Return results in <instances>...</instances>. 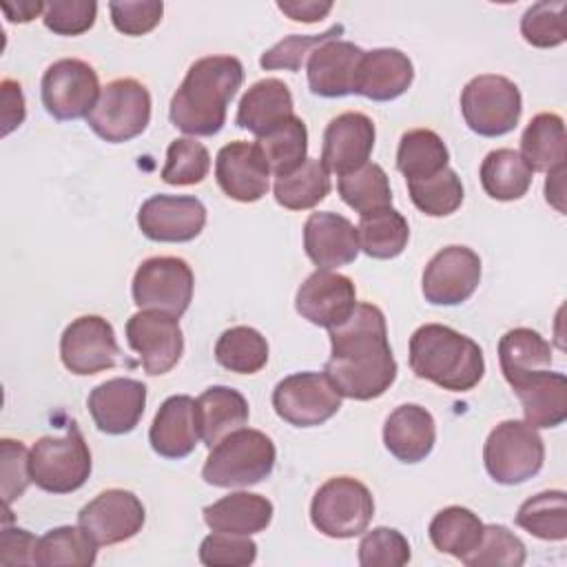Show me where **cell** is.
<instances>
[{"label": "cell", "instance_id": "obj_1", "mask_svg": "<svg viewBox=\"0 0 567 567\" xmlns=\"http://www.w3.org/2000/svg\"><path fill=\"white\" fill-rule=\"evenodd\" d=\"M328 332L330 359L323 372L341 396L370 401L394 383L396 361L388 343L385 317L377 306L357 303L352 315Z\"/></svg>", "mask_w": 567, "mask_h": 567}, {"label": "cell", "instance_id": "obj_2", "mask_svg": "<svg viewBox=\"0 0 567 567\" xmlns=\"http://www.w3.org/2000/svg\"><path fill=\"white\" fill-rule=\"evenodd\" d=\"M244 82V66L233 55L195 60L171 100V122L188 133L208 137L224 128L226 109Z\"/></svg>", "mask_w": 567, "mask_h": 567}, {"label": "cell", "instance_id": "obj_3", "mask_svg": "<svg viewBox=\"0 0 567 567\" xmlns=\"http://www.w3.org/2000/svg\"><path fill=\"white\" fill-rule=\"evenodd\" d=\"M410 368L419 379L450 392L472 390L485 372L481 346L441 323H425L410 337Z\"/></svg>", "mask_w": 567, "mask_h": 567}, {"label": "cell", "instance_id": "obj_4", "mask_svg": "<svg viewBox=\"0 0 567 567\" xmlns=\"http://www.w3.org/2000/svg\"><path fill=\"white\" fill-rule=\"evenodd\" d=\"M275 461L277 450L268 434L239 427L210 447L202 478L215 487H248L270 476Z\"/></svg>", "mask_w": 567, "mask_h": 567}, {"label": "cell", "instance_id": "obj_5", "mask_svg": "<svg viewBox=\"0 0 567 567\" xmlns=\"http://www.w3.org/2000/svg\"><path fill=\"white\" fill-rule=\"evenodd\" d=\"M31 483L51 494L80 489L91 474V452L75 423L62 436H42L29 450Z\"/></svg>", "mask_w": 567, "mask_h": 567}, {"label": "cell", "instance_id": "obj_6", "mask_svg": "<svg viewBox=\"0 0 567 567\" xmlns=\"http://www.w3.org/2000/svg\"><path fill=\"white\" fill-rule=\"evenodd\" d=\"M485 470L501 485H520L536 476L545 461V445L536 427L525 421L498 423L483 447Z\"/></svg>", "mask_w": 567, "mask_h": 567}, {"label": "cell", "instance_id": "obj_7", "mask_svg": "<svg viewBox=\"0 0 567 567\" xmlns=\"http://www.w3.org/2000/svg\"><path fill=\"white\" fill-rule=\"evenodd\" d=\"M372 516V494L352 476H334L326 481L310 503L312 525L330 538H354L363 534Z\"/></svg>", "mask_w": 567, "mask_h": 567}, {"label": "cell", "instance_id": "obj_8", "mask_svg": "<svg viewBox=\"0 0 567 567\" xmlns=\"http://www.w3.org/2000/svg\"><path fill=\"white\" fill-rule=\"evenodd\" d=\"M461 113L470 131L483 137H501L516 128L523 113L518 86L505 75H476L461 93Z\"/></svg>", "mask_w": 567, "mask_h": 567}, {"label": "cell", "instance_id": "obj_9", "mask_svg": "<svg viewBox=\"0 0 567 567\" xmlns=\"http://www.w3.org/2000/svg\"><path fill=\"white\" fill-rule=\"evenodd\" d=\"M151 122V93L133 80L120 78L109 82L86 115V124L93 133L111 144L128 142L146 131Z\"/></svg>", "mask_w": 567, "mask_h": 567}, {"label": "cell", "instance_id": "obj_10", "mask_svg": "<svg viewBox=\"0 0 567 567\" xmlns=\"http://www.w3.org/2000/svg\"><path fill=\"white\" fill-rule=\"evenodd\" d=\"M193 270L179 257H151L133 275V301L140 310L182 317L193 299Z\"/></svg>", "mask_w": 567, "mask_h": 567}, {"label": "cell", "instance_id": "obj_11", "mask_svg": "<svg viewBox=\"0 0 567 567\" xmlns=\"http://www.w3.org/2000/svg\"><path fill=\"white\" fill-rule=\"evenodd\" d=\"M341 394L326 372H297L272 390V408L295 427H315L330 421L341 408Z\"/></svg>", "mask_w": 567, "mask_h": 567}, {"label": "cell", "instance_id": "obj_12", "mask_svg": "<svg viewBox=\"0 0 567 567\" xmlns=\"http://www.w3.org/2000/svg\"><path fill=\"white\" fill-rule=\"evenodd\" d=\"M40 89L47 113L60 122L86 117L102 91L95 69L78 58L53 62L44 71Z\"/></svg>", "mask_w": 567, "mask_h": 567}, {"label": "cell", "instance_id": "obj_13", "mask_svg": "<svg viewBox=\"0 0 567 567\" xmlns=\"http://www.w3.org/2000/svg\"><path fill=\"white\" fill-rule=\"evenodd\" d=\"M60 357L64 368L78 377L115 368L120 346L115 341L113 326L97 315L78 317L62 332Z\"/></svg>", "mask_w": 567, "mask_h": 567}, {"label": "cell", "instance_id": "obj_14", "mask_svg": "<svg viewBox=\"0 0 567 567\" xmlns=\"http://www.w3.org/2000/svg\"><path fill=\"white\" fill-rule=\"evenodd\" d=\"M126 341L140 354L151 377L171 372L184 352V337L177 317L159 310H140L126 321Z\"/></svg>", "mask_w": 567, "mask_h": 567}, {"label": "cell", "instance_id": "obj_15", "mask_svg": "<svg viewBox=\"0 0 567 567\" xmlns=\"http://www.w3.org/2000/svg\"><path fill=\"white\" fill-rule=\"evenodd\" d=\"M481 281V257L467 246L439 250L423 270V297L432 306H458L467 301Z\"/></svg>", "mask_w": 567, "mask_h": 567}, {"label": "cell", "instance_id": "obj_16", "mask_svg": "<svg viewBox=\"0 0 567 567\" xmlns=\"http://www.w3.org/2000/svg\"><path fill=\"white\" fill-rule=\"evenodd\" d=\"M146 512L142 501L128 489H106L89 501L80 514L78 525L97 545H117L142 532Z\"/></svg>", "mask_w": 567, "mask_h": 567}, {"label": "cell", "instance_id": "obj_17", "mask_svg": "<svg viewBox=\"0 0 567 567\" xmlns=\"http://www.w3.org/2000/svg\"><path fill=\"white\" fill-rule=\"evenodd\" d=\"M137 226L151 241H190L206 226V208L190 195H153L140 206Z\"/></svg>", "mask_w": 567, "mask_h": 567}, {"label": "cell", "instance_id": "obj_18", "mask_svg": "<svg viewBox=\"0 0 567 567\" xmlns=\"http://www.w3.org/2000/svg\"><path fill=\"white\" fill-rule=\"evenodd\" d=\"M215 179L235 202H259L270 188V166L257 142H230L219 148Z\"/></svg>", "mask_w": 567, "mask_h": 567}, {"label": "cell", "instance_id": "obj_19", "mask_svg": "<svg viewBox=\"0 0 567 567\" xmlns=\"http://www.w3.org/2000/svg\"><path fill=\"white\" fill-rule=\"evenodd\" d=\"M357 306V290L350 277L332 270H315L297 290L295 308L312 326L334 328L343 323Z\"/></svg>", "mask_w": 567, "mask_h": 567}, {"label": "cell", "instance_id": "obj_20", "mask_svg": "<svg viewBox=\"0 0 567 567\" xmlns=\"http://www.w3.org/2000/svg\"><path fill=\"white\" fill-rule=\"evenodd\" d=\"M374 137V122L365 113L346 111L332 117L323 131L321 164L328 173H337L339 177L352 173L368 164Z\"/></svg>", "mask_w": 567, "mask_h": 567}, {"label": "cell", "instance_id": "obj_21", "mask_svg": "<svg viewBox=\"0 0 567 567\" xmlns=\"http://www.w3.org/2000/svg\"><path fill=\"white\" fill-rule=\"evenodd\" d=\"M93 423L104 434H128L137 427L144 405H146V385L137 379H109L95 385L86 399Z\"/></svg>", "mask_w": 567, "mask_h": 567}, {"label": "cell", "instance_id": "obj_22", "mask_svg": "<svg viewBox=\"0 0 567 567\" xmlns=\"http://www.w3.org/2000/svg\"><path fill=\"white\" fill-rule=\"evenodd\" d=\"M303 250L321 270L352 264L359 255L357 226L337 213H312L303 224Z\"/></svg>", "mask_w": 567, "mask_h": 567}, {"label": "cell", "instance_id": "obj_23", "mask_svg": "<svg viewBox=\"0 0 567 567\" xmlns=\"http://www.w3.org/2000/svg\"><path fill=\"white\" fill-rule=\"evenodd\" d=\"M363 49L348 40H326L308 55V86L321 97H343L354 93L357 71Z\"/></svg>", "mask_w": 567, "mask_h": 567}, {"label": "cell", "instance_id": "obj_24", "mask_svg": "<svg viewBox=\"0 0 567 567\" xmlns=\"http://www.w3.org/2000/svg\"><path fill=\"white\" fill-rule=\"evenodd\" d=\"M151 447L164 458H184L202 441L197 423V403L188 394L168 396L148 430Z\"/></svg>", "mask_w": 567, "mask_h": 567}, {"label": "cell", "instance_id": "obj_25", "mask_svg": "<svg viewBox=\"0 0 567 567\" xmlns=\"http://www.w3.org/2000/svg\"><path fill=\"white\" fill-rule=\"evenodd\" d=\"M414 80V66L399 49L365 51L357 71L354 93L374 102H390L403 95Z\"/></svg>", "mask_w": 567, "mask_h": 567}, {"label": "cell", "instance_id": "obj_26", "mask_svg": "<svg viewBox=\"0 0 567 567\" xmlns=\"http://www.w3.org/2000/svg\"><path fill=\"white\" fill-rule=\"evenodd\" d=\"M436 441V425L432 414L416 405L405 403L390 412L383 425V443L388 452L401 463H419L430 456Z\"/></svg>", "mask_w": 567, "mask_h": 567}, {"label": "cell", "instance_id": "obj_27", "mask_svg": "<svg viewBox=\"0 0 567 567\" xmlns=\"http://www.w3.org/2000/svg\"><path fill=\"white\" fill-rule=\"evenodd\" d=\"M295 104H292V93L290 89L277 80V78H266L255 82L241 97L237 106V126L250 131L252 135L261 137L288 117H292Z\"/></svg>", "mask_w": 567, "mask_h": 567}, {"label": "cell", "instance_id": "obj_28", "mask_svg": "<svg viewBox=\"0 0 567 567\" xmlns=\"http://www.w3.org/2000/svg\"><path fill=\"white\" fill-rule=\"evenodd\" d=\"M520 399L525 423L556 427L567 419V379L563 372L543 370L512 388Z\"/></svg>", "mask_w": 567, "mask_h": 567}, {"label": "cell", "instance_id": "obj_29", "mask_svg": "<svg viewBox=\"0 0 567 567\" xmlns=\"http://www.w3.org/2000/svg\"><path fill=\"white\" fill-rule=\"evenodd\" d=\"M272 520V503L252 492H233L204 507V523L213 532L252 536Z\"/></svg>", "mask_w": 567, "mask_h": 567}, {"label": "cell", "instance_id": "obj_30", "mask_svg": "<svg viewBox=\"0 0 567 567\" xmlns=\"http://www.w3.org/2000/svg\"><path fill=\"white\" fill-rule=\"evenodd\" d=\"M197 423L202 441L213 447L248 421V401L228 385H210L197 399Z\"/></svg>", "mask_w": 567, "mask_h": 567}, {"label": "cell", "instance_id": "obj_31", "mask_svg": "<svg viewBox=\"0 0 567 567\" xmlns=\"http://www.w3.org/2000/svg\"><path fill=\"white\" fill-rule=\"evenodd\" d=\"M498 361L505 381L514 388L527 377L549 370L551 346L532 328H514L498 341Z\"/></svg>", "mask_w": 567, "mask_h": 567}, {"label": "cell", "instance_id": "obj_32", "mask_svg": "<svg viewBox=\"0 0 567 567\" xmlns=\"http://www.w3.org/2000/svg\"><path fill=\"white\" fill-rule=\"evenodd\" d=\"M481 186L496 202H514L527 195L534 171L514 148L489 151L481 164Z\"/></svg>", "mask_w": 567, "mask_h": 567}, {"label": "cell", "instance_id": "obj_33", "mask_svg": "<svg viewBox=\"0 0 567 567\" xmlns=\"http://www.w3.org/2000/svg\"><path fill=\"white\" fill-rule=\"evenodd\" d=\"M565 122L556 113H538L529 120L520 137V155L532 171H551L565 164Z\"/></svg>", "mask_w": 567, "mask_h": 567}, {"label": "cell", "instance_id": "obj_34", "mask_svg": "<svg viewBox=\"0 0 567 567\" xmlns=\"http://www.w3.org/2000/svg\"><path fill=\"white\" fill-rule=\"evenodd\" d=\"M450 151L445 142L430 128H412L401 135L396 151V168L405 182L427 179L447 168Z\"/></svg>", "mask_w": 567, "mask_h": 567}, {"label": "cell", "instance_id": "obj_35", "mask_svg": "<svg viewBox=\"0 0 567 567\" xmlns=\"http://www.w3.org/2000/svg\"><path fill=\"white\" fill-rule=\"evenodd\" d=\"M483 527L485 525L472 509L461 505H450L432 518L427 534L432 545L439 551L463 560L481 543Z\"/></svg>", "mask_w": 567, "mask_h": 567}, {"label": "cell", "instance_id": "obj_36", "mask_svg": "<svg viewBox=\"0 0 567 567\" xmlns=\"http://www.w3.org/2000/svg\"><path fill=\"white\" fill-rule=\"evenodd\" d=\"M357 235H359V248L368 257L394 259L408 246L410 226H408V219L390 206V208L361 215Z\"/></svg>", "mask_w": 567, "mask_h": 567}, {"label": "cell", "instance_id": "obj_37", "mask_svg": "<svg viewBox=\"0 0 567 567\" xmlns=\"http://www.w3.org/2000/svg\"><path fill=\"white\" fill-rule=\"evenodd\" d=\"M275 199L288 210L315 208L330 193V173L321 159H306L297 171L275 177Z\"/></svg>", "mask_w": 567, "mask_h": 567}, {"label": "cell", "instance_id": "obj_38", "mask_svg": "<svg viewBox=\"0 0 567 567\" xmlns=\"http://www.w3.org/2000/svg\"><path fill=\"white\" fill-rule=\"evenodd\" d=\"M97 547L100 545L80 525H62V527L49 529L42 538H38L35 565L91 567L95 563Z\"/></svg>", "mask_w": 567, "mask_h": 567}, {"label": "cell", "instance_id": "obj_39", "mask_svg": "<svg viewBox=\"0 0 567 567\" xmlns=\"http://www.w3.org/2000/svg\"><path fill=\"white\" fill-rule=\"evenodd\" d=\"M270 173L284 177L308 159V131L301 117L292 115L257 140Z\"/></svg>", "mask_w": 567, "mask_h": 567}, {"label": "cell", "instance_id": "obj_40", "mask_svg": "<svg viewBox=\"0 0 567 567\" xmlns=\"http://www.w3.org/2000/svg\"><path fill=\"white\" fill-rule=\"evenodd\" d=\"M215 359L221 368L237 374H255L268 363V343L264 334L250 326H235L219 334Z\"/></svg>", "mask_w": 567, "mask_h": 567}, {"label": "cell", "instance_id": "obj_41", "mask_svg": "<svg viewBox=\"0 0 567 567\" xmlns=\"http://www.w3.org/2000/svg\"><path fill=\"white\" fill-rule=\"evenodd\" d=\"M337 190L341 199L359 215L392 206L390 179L379 164L368 162L361 168L341 175L337 182Z\"/></svg>", "mask_w": 567, "mask_h": 567}, {"label": "cell", "instance_id": "obj_42", "mask_svg": "<svg viewBox=\"0 0 567 567\" xmlns=\"http://www.w3.org/2000/svg\"><path fill=\"white\" fill-rule=\"evenodd\" d=\"M516 525L540 540L567 538V496L563 489L540 492L516 512Z\"/></svg>", "mask_w": 567, "mask_h": 567}, {"label": "cell", "instance_id": "obj_43", "mask_svg": "<svg viewBox=\"0 0 567 567\" xmlns=\"http://www.w3.org/2000/svg\"><path fill=\"white\" fill-rule=\"evenodd\" d=\"M408 193L412 204L430 217H447L463 204V184L450 166L427 179L408 182Z\"/></svg>", "mask_w": 567, "mask_h": 567}, {"label": "cell", "instance_id": "obj_44", "mask_svg": "<svg viewBox=\"0 0 567 567\" xmlns=\"http://www.w3.org/2000/svg\"><path fill=\"white\" fill-rule=\"evenodd\" d=\"M210 168V155L206 146L190 137H177L166 151V164L162 179L173 186H193L204 182Z\"/></svg>", "mask_w": 567, "mask_h": 567}, {"label": "cell", "instance_id": "obj_45", "mask_svg": "<svg viewBox=\"0 0 567 567\" xmlns=\"http://www.w3.org/2000/svg\"><path fill=\"white\" fill-rule=\"evenodd\" d=\"M525 556V545L516 534L503 525H485L481 543L463 563L467 567H520Z\"/></svg>", "mask_w": 567, "mask_h": 567}, {"label": "cell", "instance_id": "obj_46", "mask_svg": "<svg viewBox=\"0 0 567 567\" xmlns=\"http://www.w3.org/2000/svg\"><path fill=\"white\" fill-rule=\"evenodd\" d=\"M567 2H536L520 18V33L525 42L538 49H551L567 40Z\"/></svg>", "mask_w": 567, "mask_h": 567}, {"label": "cell", "instance_id": "obj_47", "mask_svg": "<svg viewBox=\"0 0 567 567\" xmlns=\"http://www.w3.org/2000/svg\"><path fill=\"white\" fill-rule=\"evenodd\" d=\"M410 558V543L392 527H374L359 543L361 567H401L408 565Z\"/></svg>", "mask_w": 567, "mask_h": 567}, {"label": "cell", "instance_id": "obj_48", "mask_svg": "<svg viewBox=\"0 0 567 567\" xmlns=\"http://www.w3.org/2000/svg\"><path fill=\"white\" fill-rule=\"evenodd\" d=\"M343 33V24H334L330 27L328 31L323 33H315V35H288L284 40H279L275 47H270L259 64L261 69L266 71H272V69H286V71H299L306 55L312 53V49H317L319 44H323L326 40H332V38H339Z\"/></svg>", "mask_w": 567, "mask_h": 567}, {"label": "cell", "instance_id": "obj_49", "mask_svg": "<svg viewBox=\"0 0 567 567\" xmlns=\"http://www.w3.org/2000/svg\"><path fill=\"white\" fill-rule=\"evenodd\" d=\"M257 558V545L248 536L213 532L199 545V560L208 567H246Z\"/></svg>", "mask_w": 567, "mask_h": 567}, {"label": "cell", "instance_id": "obj_50", "mask_svg": "<svg viewBox=\"0 0 567 567\" xmlns=\"http://www.w3.org/2000/svg\"><path fill=\"white\" fill-rule=\"evenodd\" d=\"M97 16L93 0H53L44 4L42 22L58 35H80L89 31Z\"/></svg>", "mask_w": 567, "mask_h": 567}, {"label": "cell", "instance_id": "obj_51", "mask_svg": "<svg viewBox=\"0 0 567 567\" xmlns=\"http://www.w3.org/2000/svg\"><path fill=\"white\" fill-rule=\"evenodd\" d=\"M2 454V503L11 505L16 498L24 494L31 483L29 472V450L13 439L0 441Z\"/></svg>", "mask_w": 567, "mask_h": 567}, {"label": "cell", "instance_id": "obj_52", "mask_svg": "<svg viewBox=\"0 0 567 567\" xmlns=\"http://www.w3.org/2000/svg\"><path fill=\"white\" fill-rule=\"evenodd\" d=\"M113 27L124 35H144L153 31L164 13V4L157 0L142 2H109Z\"/></svg>", "mask_w": 567, "mask_h": 567}, {"label": "cell", "instance_id": "obj_53", "mask_svg": "<svg viewBox=\"0 0 567 567\" xmlns=\"http://www.w3.org/2000/svg\"><path fill=\"white\" fill-rule=\"evenodd\" d=\"M38 538L20 527H2L0 563L2 565H35Z\"/></svg>", "mask_w": 567, "mask_h": 567}, {"label": "cell", "instance_id": "obj_54", "mask_svg": "<svg viewBox=\"0 0 567 567\" xmlns=\"http://www.w3.org/2000/svg\"><path fill=\"white\" fill-rule=\"evenodd\" d=\"M2 135H9L13 128H18L24 122L27 109H24V95L18 82L2 80Z\"/></svg>", "mask_w": 567, "mask_h": 567}, {"label": "cell", "instance_id": "obj_55", "mask_svg": "<svg viewBox=\"0 0 567 567\" xmlns=\"http://www.w3.org/2000/svg\"><path fill=\"white\" fill-rule=\"evenodd\" d=\"M277 9L295 22H319L332 11V2L317 0H284L277 2Z\"/></svg>", "mask_w": 567, "mask_h": 567}, {"label": "cell", "instance_id": "obj_56", "mask_svg": "<svg viewBox=\"0 0 567 567\" xmlns=\"http://www.w3.org/2000/svg\"><path fill=\"white\" fill-rule=\"evenodd\" d=\"M545 199L558 210L565 213V164L547 171V179H545Z\"/></svg>", "mask_w": 567, "mask_h": 567}, {"label": "cell", "instance_id": "obj_57", "mask_svg": "<svg viewBox=\"0 0 567 567\" xmlns=\"http://www.w3.org/2000/svg\"><path fill=\"white\" fill-rule=\"evenodd\" d=\"M44 4L40 0H18V2H2V11L9 22H29L35 16L44 13Z\"/></svg>", "mask_w": 567, "mask_h": 567}]
</instances>
